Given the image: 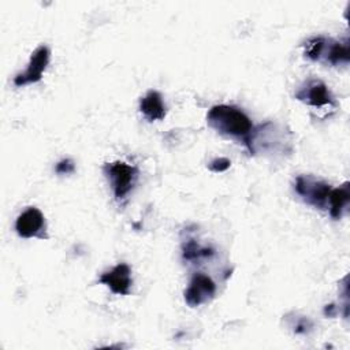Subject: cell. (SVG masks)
<instances>
[{"label": "cell", "mask_w": 350, "mask_h": 350, "mask_svg": "<svg viewBox=\"0 0 350 350\" xmlns=\"http://www.w3.org/2000/svg\"><path fill=\"white\" fill-rule=\"evenodd\" d=\"M349 42L347 41H335L331 38H325L321 55L319 62H325L331 66H339L349 63Z\"/></svg>", "instance_id": "cell-9"}, {"label": "cell", "mask_w": 350, "mask_h": 350, "mask_svg": "<svg viewBox=\"0 0 350 350\" xmlns=\"http://www.w3.org/2000/svg\"><path fill=\"white\" fill-rule=\"evenodd\" d=\"M295 98L306 103L308 105L321 108L335 104V100L327 85L319 79H309L295 93Z\"/></svg>", "instance_id": "cell-7"}, {"label": "cell", "mask_w": 350, "mask_h": 350, "mask_svg": "<svg viewBox=\"0 0 350 350\" xmlns=\"http://www.w3.org/2000/svg\"><path fill=\"white\" fill-rule=\"evenodd\" d=\"M350 201V183L345 182L336 189H331L327 209L332 219H340Z\"/></svg>", "instance_id": "cell-11"}, {"label": "cell", "mask_w": 350, "mask_h": 350, "mask_svg": "<svg viewBox=\"0 0 350 350\" xmlns=\"http://www.w3.org/2000/svg\"><path fill=\"white\" fill-rule=\"evenodd\" d=\"M51 59V51L45 45H40L30 56L27 67L23 72L16 74L14 78L15 86H25L41 81L44 71L46 70Z\"/></svg>", "instance_id": "cell-5"}, {"label": "cell", "mask_w": 350, "mask_h": 350, "mask_svg": "<svg viewBox=\"0 0 350 350\" xmlns=\"http://www.w3.org/2000/svg\"><path fill=\"white\" fill-rule=\"evenodd\" d=\"M55 171L60 175H68V174H72L75 171V164L72 160L70 159H63L60 160L56 167H55Z\"/></svg>", "instance_id": "cell-14"}, {"label": "cell", "mask_w": 350, "mask_h": 350, "mask_svg": "<svg viewBox=\"0 0 350 350\" xmlns=\"http://www.w3.org/2000/svg\"><path fill=\"white\" fill-rule=\"evenodd\" d=\"M98 282L101 284H105L115 294L129 295L133 284L131 268L126 262H120L112 269L101 273Z\"/></svg>", "instance_id": "cell-8"}, {"label": "cell", "mask_w": 350, "mask_h": 350, "mask_svg": "<svg viewBox=\"0 0 350 350\" xmlns=\"http://www.w3.org/2000/svg\"><path fill=\"white\" fill-rule=\"evenodd\" d=\"M103 170L105 176L109 180L115 200L119 202L126 200L137 182V178H138L137 168L124 161H115V163H107Z\"/></svg>", "instance_id": "cell-2"}, {"label": "cell", "mask_w": 350, "mask_h": 350, "mask_svg": "<svg viewBox=\"0 0 350 350\" xmlns=\"http://www.w3.org/2000/svg\"><path fill=\"white\" fill-rule=\"evenodd\" d=\"M206 122L219 134L242 139L250 150L253 124L241 108L227 104L213 105L206 113Z\"/></svg>", "instance_id": "cell-1"}, {"label": "cell", "mask_w": 350, "mask_h": 350, "mask_svg": "<svg viewBox=\"0 0 350 350\" xmlns=\"http://www.w3.org/2000/svg\"><path fill=\"white\" fill-rule=\"evenodd\" d=\"M212 254H213V252L211 249L201 247L194 241L187 242L183 247V258L185 260H196V258H201V257H209Z\"/></svg>", "instance_id": "cell-12"}, {"label": "cell", "mask_w": 350, "mask_h": 350, "mask_svg": "<svg viewBox=\"0 0 350 350\" xmlns=\"http://www.w3.org/2000/svg\"><path fill=\"white\" fill-rule=\"evenodd\" d=\"M230 165H231V161L227 157H216L208 164V168L213 172H223L227 168H230Z\"/></svg>", "instance_id": "cell-13"}, {"label": "cell", "mask_w": 350, "mask_h": 350, "mask_svg": "<svg viewBox=\"0 0 350 350\" xmlns=\"http://www.w3.org/2000/svg\"><path fill=\"white\" fill-rule=\"evenodd\" d=\"M16 234L22 238L48 239L44 213L36 206H27L15 220Z\"/></svg>", "instance_id": "cell-4"}, {"label": "cell", "mask_w": 350, "mask_h": 350, "mask_svg": "<svg viewBox=\"0 0 350 350\" xmlns=\"http://www.w3.org/2000/svg\"><path fill=\"white\" fill-rule=\"evenodd\" d=\"M216 293L215 282L205 273H194L187 288L185 290V301L190 308L200 306L213 298Z\"/></svg>", "instance_id": "cell-6"}, {"label": "cell", "mask_w": 350, "mask_h": 350, "mask_svg": "<svg viewBox=\"0 0 350 350\" xmlns=\"http://www.w3.org/2000/svg\"><path fill=\"white\" fill-rule=\"evenodd\" d=\"M295 193L309 205L319 209H327L331 186L310 175H299L294 183Z\"/></svg>", "instance_id": "cell-3"}, {"label": "cell", "mask_w": 350, "mask_h": 350, "mask_svg": "<svg viewBox=\"0 0 350 350\" xmlns=\"http://www.w3.org/2000/svg\"><path fill=\"white\" fill-rule=\"evenodd\" d=\"M139 111L149 122H153L164 119L167 108L161 94L156 90H149L139 101Z\"/></svg>", "instance_id": "cell-10"}]
</instances>
